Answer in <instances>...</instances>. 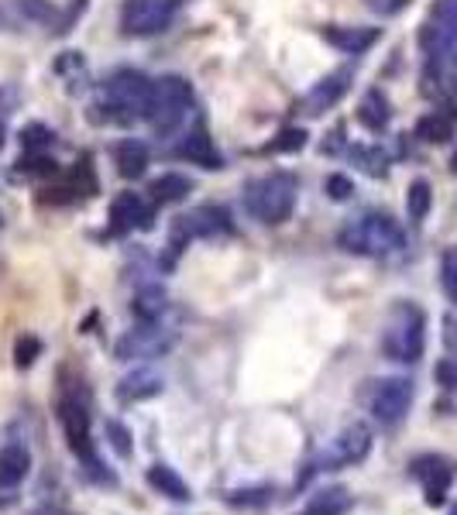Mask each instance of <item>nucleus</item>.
<instances>
[{
	"mask_svg": "<svg viewBox=\"0 0 457 515\" xmlns=\"http://www.w3.org/2000/svg\"><path fill=\"white\" fill-rule=\"evenodd\" d=\"M430 206H433V189H430V182L427 179H413L409 182V193H406V210H409V220H427V213H430Z\"/></svg>",
	"mask_w": 457,
	"mask_h": 515,
	"instance_id": "obj_26",
	"label": "nucleus"
},
{
	"mask_svg": "<svg viewBox=\"0 0 457 515\" xmlns=\"http://www.w3.org/2000/svg\"><path fill=\"white\" fill-rule=\"evenodd\" d=\"M83 11H86V0H73V4H69V11H66V18H62V25L55 31H69V28H73V21L80 18Z\"/></svg>",
	"mask_w": 457,
	"mask_h": 515,
	"instance_id": "obj_39",
	"label": "nucleus"
},
{
	"mask_svg": "<svg viewBox=\"0 0 457 515\" xmlns=\"http://www.w3.org/2000/svg\"><path fill=\"white\" fill-rule=\"evenodd\" d=\"M368 454H372V430H368L365 423H351L348 430L337 433V437L330 440L317 457H313V461H310V474H317V471H337V467L361 464Z\"/></svg>",
	"mask_w": 457,
	"mask_h": 515,
	"instance_id": "obj_7",
	"label": "nucleus"
},
{
	"mask_svg": "<svg viewBox=\"0 0 457 515\" xmlns=\"http://www.w3.org/2000/svg\"><path fill=\"white\" fill-rule=\"evenodd\" d=\"M55 416H59V426H62V433H66L69 450L80 457V464L86 467V474H90L97 485L114 488L117 485V474L104 467V461H100V454H97V447H93V437H90V406L80 402V395L62 392L59 395V406H55Z\"/></svg>",
	"mask_w": 457,
	"mask_h": 515,
	"instance_id": "obj_1",
	"label": "nucleus"
},
{
	"mask_svg": "<svg viewBox=\"0 0 457 515\" xmlns=\"http://www.w3.org/2000/svg\"><path fill=\"white\" fill-rule=\"evenodd\" d=\"M365 4H368V11L382 14V18H389V14H399V11H403L409 0H365Z\"/></svg>",
	"mask_w": 457,
	"mask_h": 515,
	"instance_id": "obj_38",
	"label": "nucleus"
},
{
	"mask_svg": "<svg viewBox=\"0 0 457 515\" xmlns=\"http://www.w3.org/2000/svg\"><path fill=\"white\" fill-rule=\"evenodd\" d=\"M38 354H42V340L31 337V334L18 337V344H14V364H18V368H31Z\"/></svg>",
	"mask_w": 457,
	"mask_h": 515,
	"instance_id": "obj_30",
	"label": "nucleus"
},
{
	"mask_svg": "<svg viewBox=\"0 0 457 515\" xmlns=\"http://www.w3.org/2000/svg\"><path fill=\"white\" fill-rule=\"evenodd\" d=\"M234 231V220L227 213V206L220 203H203L196 210L176 217L172 224V248L179 251V244L193 241V237H217V234H231Z\"/></svg>",
	"mask_w": 457,
	"mask_h": 515,
	"instance_id": "obj_9",
	"label": "nucleus"
},
{
	"mask_svg": "<svg viewBox=\"0 0 457 515\" xmlns=\"http://www.w3.org/2000/svg\"><path fill=\"white\" fill-rule=\"evenodd\" d=\"M447 515H457V502L451 505V512H447Z\"/></svg>",
	"mask_w": 457,
	"mask_h": 515,
	"instance_id": "obj_42",
	"label": "nucleus"
},
{
	"mask_svg": "<svg viewBox=\"0 0 457 515\" xmlns=\"http://www.w3.org/2000/svg\"><path fill=\"white\" fill-rule=\"evenodd\" d=\"M337 244H341L348 255L358 258H389L396 251H403L406 234L389 213H365V217L351 220L341 234H337Z\"/></svg>",
	"mask_w": 457,
	"mask_h": 515,
	"instance_id": "obj_2",
	"label": "nucleus"
},
{
	"mask_svg": "<svg viewBox=\"0 0 457 515\" xmlns=\"http://www.w3.org/2000/svg\"><path fill=\"white\" fill-rule=\"evenodd\" d=\"M172 344H176V330H165L162 320H155V323H141V327L128 330V334L117 340L114 354H117V361L162 358Z\"/></svg>",
	"mask_w": 457,
	"mask_h": 515,
	"instance_id": "obj_11",
	"label": "nucleus"
},
{
	"mask_svg": "<svg viewBox=\"0 0 457 515\" xmlns=\"http://www.w3.org/2000/svg\"><path fill=\"white\" fill-rule=\"evenodd\" d=\"M148 103H152V79L138 69H117L104 86V103L110 124H131L138 117H148Z\"/></svg>",
	"mask_w": 457,
	"mask_h": 515,
	"instance_id": "obj_5",
	"label": "nucleus"
},
{
	"mask_svg": "<svg viewBox=\"0 0 457 515\" xmlns=\"http://www.w3.org/2000/svg\"><path fill=\"white\" fill-rule=\"evenodd\" d=\"M440 285H444L447 299L457 303V248H447L440 258Z\"/></svg>",
	"mask_w": 457,
	"mask_h": 515,
	"instance_id": "obj_28",
	"label": "nucleus"
},
{
	"mask_svg": "<svg viewBox=\"0 0 457 515\" xmlns=\"http://www.w3.org/2000/svg\"><path fill=\"white\" fill-rule=\"evenodd\" d=\"M457 42V0H437L430 18L420 28V49L437 59V55L451 52Z\"/></svg>",
	"mask_w": 457,
	"mask_h": 515,
	"instance_id": "obj_12",
	"label": "nucleus"
},
{
	"mask_svg": "<svg viewBox=\"0 0 457 515\" xmlns=\"http://www.w3.org/2000/svg\"><path fill=\"white\" fill-rule=\"evenodd\" d=\"M107 440H110V447H114L121 457H131V433L124 430L121 423H114V419L107 423Z\"/></svg>",
	"mask_w": 457,
	"mask_h": 515,
	"instance_id": "obj_33",
	"label": "nucleus"
},
{
	"mask_svg": "<svg viewBox=\"0 0 457 515\" xmlns=\"http://www.w3.org/2000/svg\"><path fill=\"white\" fill-rule=\"evenodd\" d=\"M306 145V131L303 128H286L279 134V138L272 141L269 145V152H275V155H282V152H299V148Z\"/></svg>",
	"mask_w": 457,
	"mask_h": 515,
	"instance_id": "obj_31",
	"label": "nucleus"
},
{
	"mask_svg": "<svg viewBox=\"0 0 457 515\" xmlns=\"http://www.w3.org/2000/svg\"><path fill=\"white\" fill-rule=\"evenodd\" d=\"M385 358L399 364H416L427 351V313L416 303H396L382 330Z\"/></svg>",
	"mask_w": 457,
	"mask_h": 515,
	"instance_id": "obj_3",
	"label": "nucleus"
},
{
	"mask_svg": "<svg viewBox=\"0 0 457 515\" xmlns=\"http://www.w3.org/2000/svg\"><path fill=\"white\" fill-rule=\"evenodd\" d=\"M114 165H117V172H121L124 179H138V176H145V169H148V148L141 145V141H121V145L114 148Z\"/></svg>",
	"mask_w": 457,
	"mask_h": 515,
	"instance_id": "obj_21",
	"label": "nucleus"
},
{
	"mask_svg": "<svg viewBox=\"0 0 457 515\" xmlns=\"http://www.w3.org/2000/svg\"><path fill=\"white\" fill-rule=\"evenodd\" d=\"M18 4H21V11H25L28 18H35V21H49L52 18L49 0H18Z\"/></svg>",
	"mask_w": 457,
	"mask_h": 515,
	"instance_id": "obj_37",
	"label": "nucleus"
},
{
	"mask_svg": "<svg viewBox=\"0 0 457 515\" xmlns=\"http://www.w3.org/2000/svg\"><path fill=\"white\" fill-rule=\"evenodd\" d=\"M55 134L45 128V124H28L25 131H21V148L25 152H45V148L52 145Z\"/></svg>",
	"mask_w": 457,
	"mask_h": 515,
	"instance_id": "obj_29",
	"label": "nucleus"
},
{
	"mask_svg": "<svg viewBox=\"0 0 457 515\" xmlns=\"http://www.w3.org/2000/svg\"><path fill=\"white\" fill-rule=\"evenodd\" d=\"M433 378H437V385H444L447 392H457V361L444 358L437 364V371H433Z\"/></svg>",
	"mask_w": 457,
	"mask_h": 515,
	"instance_id": "obj_35",
	"label": "nucleus"
},
{
	"mask_svg": "<svg viewBox=\"0 0 457 515\" xmlns=\"http://www.w3.org/2000/svg\"><path fill=\"white\" fill-rule=\"evenodd\" d=\"M416 388L409 378L396 375V378H382L375 382L372 395H368V409L382 426H399L409 416V406H413Z\"/></svg>",
	"mask_w": 457,
	"mask_h": 515,
	"instance_id": "obj_10",
	"label": "nucleus"
},
{
	"mask_svg": "<svg viewBox=\"0 0 457 515\" xmlns=\"http://www.w3.org/2000/svg\"><path fill=\"white\" fill-rule=\"evenodd\" d=\"M416 138L427 141V145H444V141L454 138V117L447 110H433V114L420 117L416 124Z\"/></svg>",
	"mask_w": 457,
	"mask_h": 515,
	"instance_id": "obj_22",
	"label": "nucleus"
},
{
	"mask_svg": "<svg viewBox=\"0 0 457 515\" xmlns=\"http://www.w3.org/2000/svg\"><path fill=\"white\" fill-rule=\"evenodd\" d=\"M358 121L365 124L368 131H382L385 124H389V100H385L378 90L365 93V100H361V107H358Z\"/></svg>",
	"mask_w": 457,
	"mask_h": 515,
	"instance_id": "obj_23",
	"label": "nucleus"
},
{
	"mask_svg": "<svg viewBox=\"0 0 457 515\" xmlns=\"http://www.w3.org/2000/svg\"><path fill=\"white\" fill-rule=\"evenodd\" d=\"M351 69H337V73H330V76H323L317 86H313L310 93H306L303 100H299V110H303L306 117H320V114H327L330 107H337L341 103L344 93L351 90Z\"/></svg>",
	"mask_w": 457,
	"mask_h": 515,
	"instance_id": "obj_14",
	"label": "nucleus"
},
{
	"mask_svg": "<svg viewBox=\"0 0 457 515\" xmlns=\"http://www.w3.org/2000/svg\"><path fill=\"white\" fill-rule=\"evenodd\" d=\"M193 107V86L183 76H162L152 83V103H148V117L159 134H169L183 124V117Z\"/></svg>",
	"mask_w": 457,
	"mask_h": 515,
	"instance_id": "obj_6",
	"label": "nucleus"
},
{
	"mask_svg": "<svg viewBox=\"0 0 457 515\" xmlns=\"http://www.w3.org/2000/svg\"><path fill=\"white\" fill-rule=\"evenodd\" d=\"M0 145H4V128H0Z\"/></svg>",
	"mask_w": 457,
	"mask_h": 515,
	"instance_id": "obj_43",
	"label": "nucleus"
},
{
	"mask_svg": "<svg viewBox=\"0 0 457 515\" xmlns=\"http://www.w3.org/2000/svg\"><path fill=\"white\" fill-rule=\"evenodd\" d=\"M31 515H73L69 509H59V505H42V509H35Z\"/></svg>",
	"mask_w": 457,
	"mask_h": 515,
	"instance_id": "obj_40",
	"label": "nucleus"
},
{
	"mask_svg": "<svg viewBox=\"0 0 457 515\" xmlns=\"http://www.w3.org/2000/svg\"><path fill=\"white\" fill-rule=\"evenodd\" d=\"M110 224L114 231L131 234V231H148L152 227V206L141 200L138 193H121L110 203Z\"/></svg>",
	"mask_w": 457,
	"mask_h": 515,
	"instance_id": "obj_15",
	"label": "nucleus"
},
{
	"mask_svg": "<svg viewBox=\"0 0 457 515\" xmlns=\"http://www.w3.org/2000/svg\"><path fill=\"white\" fill-rule=\"evenodd\" d=\"M176 155L186 158V162H193V165H203V169H224V158H220L214 138H210V134L203 131V128L189 131L186 138L179 141Z\"/></svg>",
	"mask_w": 457,
	"mask_h": 515,
	"instance_id": "obj_18",
	"label": "nucleus"
},
{
	"mask_svg": "<svg viewBox=\"0 0 457 515\" xmlns=\"http://www.w3.org/2000/svg\"><path fill=\"white\" fill-rule=\"evenodd\" d=\"M148 193H152L159 203H179L189 196V179L179 176V172H165V176H159L152 186H148Z\"/></svg>",
	"mask_w": 457,
	"mask_h": 515,
	"instance_id": "obj_24",
	"label": "nucleus"
},
{
	"mask_svg": "<svg viewBox=\"0 0 457 515\" xmlns=\"http://www.w3.org/2000/svg\"><path fill=\"white\" fill-rule=\"evenodd\" d=\"M176 11H179V0H124L121 28L131 38L159 35V31L172 25Z\"/></svg>",
	"mask_w": 457,
	"mask_h": 515,
	"instance_id": "obj_8",
	"label": "nucleus"
},
{
	"mask_svg": "<svg viewBox=\"0 0 457 515\" xmlns=\"http://www.w3.org/2000/svg\"><path fill=\"white\" fill-rule=\"evenodd\" d=\"M162 388H165V378L159 375V371L138 368V371H131V375H124L121 382H117V399H121L124 406H131V402H145V399L162 395Z\"/></svg>",
	"mask_w": 457,
	"mask_h": 515,
	"instance_id": "obj_16",
	"label": "nucleus"
},
{
	"mask_svg": "<svg viewBox=\"0 0 457 515\" xmlns=\"http://www.w3.org/2000/svg\"><path fill=\"white\" fill-rule=\"evenodd\" d=\"M320 38L327 45H334L337 52L361 55L378 42V28H351V25H327L320 31Z\"/></svg>",
	"mask_w": 457,
	"mask_h": 515,
	"instance_id": "obj_17",
	"label": "nucleus"
},
{
	"mask_svg": "<svg viewBox=\"0 0 457 515\" xmlns=\"http://www.w3.org/2000/svg\"><path fill=\"white\" fill-rule=\"evenodd\" d=\"M348 509H351L348 488H327V491H320V495L313 498L310 509H306L303 515H344Z\"/></svg>",
	"mask_w": 457,
	"mask_h": 515,
	"instance_id": "obj_25",
	"label": "nucleus"
},
{
	"mask_svg": "<svg viewBox=\"0 0 457 515\" xmlns=\"http://www.w3.org/2000/svg\"><path fill=\"white\" fill-rule=\"evenodd\" d=\"M165 292L162 289H145V292H138L135 296V303H131V309H135V316L141 323H155V320H162V313H165Z\"/></svg>",
	"mask_w": 457,
	"mask_h": 515,
	"instance_id": "obj_27",
	"label": "nucleus"
},
{
	"mask_svg": "<svg viewBox=\"0 0 457 515\" xmlns=\"http://www.w3.org/2000/svg\"><path fill=\"white\" fill-rule=\"evenodd\" d=\"M451 86H454V93H457V69H454V73H451Z\"/></svg>",
	"mask_w": 457,
	"mask_h": 515,
	"instance_id": "obj_41",
	"label": "nucleus"
},
{
	"mask_svg": "<svg viewBox=\"0 0 457 515\" xmlns=\"http://www.w3.org/2000/svg\"><path fill=\"white\" fill-rule=\"evenodd\" d=\"M327 193L330 200H348L354 193V182L348 176H327Z\"/></svg>",
	"mask_w": 457,
	"mask_h": 515,
	"instance_id": "obj_36",
	"label": "nucleus"
},
{
	"mask_svg": "<svg viewBox=\"0 0 457 515\" xmlns=\"http://www.w3.org/2000/svg\"><path fill=\"white\" fill-rule=\"evenodd\" d=\"M148 485L159 491V495L172 498V502H189V498H193L189 485L179 478L176 471H172L169 464H152V467H148Z\"/></svg>",
	"mask_w": 457,
	"mask_h": 515,
	"instance_id": "obj_20",
	"label": "nucleus"
},
{
	"mask_svg": "<svg viewBox=\"0 0 457 515\" xmlns=\"http://www.w3.org/2000/svg\"><path fill=\"white\" fill-rule=\"evenodd\" d=\"M31 471V454L21 443L0 447V488H18Z\"/></svg>",
	"mask_w": 457,
	"mask_h": 515,
	"instance_id": "obj_19",
	"label": "nucleus"
},
{
	"mask_svg": "<svg viewBox=\"0 0 457 515\" xmlns=\"http://www.w3.org/2000/svg\"><path fill=\"white\" fill-rule=\"evenodd\" d=\"M354 155L361 158V165H365L368 176H385V155L378 152V148H358Z\"/></svg>",
	"mask_w": 457,
	"mask_h": 515,
	"instance_id": "obj_34",
	"label": "nucleus"
},
{
	"mask_svg": "<svg viewBox=\"0 0 457 515\" xmlns=\"http://www.w3.org/2000/svg\"><path fill=\"white\" fill-rule=\"evenodd\" d=\"M296 176L289 172H269V176L248 182L244 189V206L255 220L269 227H279L293 217V206H296Z\"/></svg>",
	"mask_w": 457,
	"mask_h": 515,
	"instance_id": "obj_4",
	"label": "nucleus"
},
{
	"mask_svg": "<svg viewBox=\"0 0 457 515\" xmlns=\"http://www.w3.org/2000/svg\"><path fill=\"white\" fill-rule=\"evenodd\" d=\"M18 172H25V176H55V162H49L42 152H28V158L18 162Z\"/></svg>",
	"mask_w": 457,
	"mask_h": 515,
	"instance_id": "obj_32",
	"label": "nucleus"
},
{
	"mask_svg": "<svg viewBox=\"0 0 457 515\" xmlns=\"http://www.w3.org/2000/svg\"><path fill=\"white\" fill-rule=\"evenodd\" d=\"M409 474L423 485V495H427V505L437 509V505L447 502V491H451V481H454V471L444 457L437 454H420L413 464H409Z\"/></svg>",
	"mask_w": 457,
	"mask_h": 515,
	"instance_id": "obj_13",
	"label": "nucleus"
}]
</instances>
